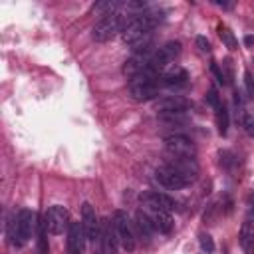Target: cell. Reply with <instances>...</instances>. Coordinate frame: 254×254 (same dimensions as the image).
<instances>
[{
    "label": "cell",
    "mask_w": 254,
    "mask_h": 254,
    "mask_svg": "<svg viewBox=\"0 0 254 254\" xmlns=\"http://www.w3.org/2000/svg\"><path fill=\"white\" fill-rule=\"evenodd\" d=\"M161 20H163V16L157 14V12H141V14H135V16H131V18H127L125 28H123V32H121L123 42L129 44V46H133L135 42H139V40L151 36L153 28H155Z\"/></svg>",
    "instance_id": "cell-1"
},
{
    "label": "cell",
    "mask_w": 254,
    "mask_h": 254,
    "mask_svg": "<svg viewBox=\"0 0 254 254\" xmlns=\"http://www.w3.org/2000/svg\"><path fill=\"white\" fill-rule=\"evenodd\" d=\"M36 228H38V214L30 208H22L18 210V214L14 212L12 218L8 220V238L14 246H24Z\"/></svg>",
    "instance_id": "cell-2"
},
{
    "label": "cell",
    "mask_w": 254,
    "mask_h": 254,
    "mask_svg": "<svg viewBox=\"0 0 254 254\" xmlns=\"http://www.w3.org/2000/svg\"><path fill=\"white\" fill-rule=\"evenodd\" d=\"M159 73L151 67L129 77V93L135 101H149L159 93Z\"/></svg>",
    "instance_id": "cell-3"
},
{
    "label": "cell",
    "mask_w": 254,
    "mask_h": 254,
    "mask_svg": "<svg viewBox=\"0 0 254 254\" xmlns=\"http://www.w3.org/2000/svg\"><path fill=\"white\" fill-rule=\"evenodd\" d=\"M125 22H127V16H123L121 12L107 14V16H103V18L93 26L91 36H93L95 42H107V40L115 38L119 32H123Z\"/></svg>",
    "instance_id": "cell-4"
},
{
    "label": "cell",
    "mask_w": 254,
    "mask_h": 254,
    "mask_svg": "<svg viewBox=\"0 0 254 254\" xmlns=\"http://www.w3.org/2000/svg\"><path fill=\"white\" fill-rule=\"evenodd\" d=\"M111 222H113V226H115V232H117V238H119V244L123 246V250L133 252V250H135V238H137V236H135V230H133V224H131L127 212L115 210Z\"/></svg>",
    "instance_id": "cell-5"
},
{
    "label": "cell",
    "mask_w": 254,
    "mask_h": 254,
    "mask_svg": "<svg viewBox=\"0 0 254 254\" xmlns=\"http://www.w3.org/2000/svg\"><path fill=\"white\" fill-rule=\"evenodd\" d=\"M155 181L163 189H169V190H179V189H185V187H189L192 183L189 177H185L183 173H179L177 169H173L167 163L155 171Z\"/></svg>",
    "instance_id": "cell-6"
},
{
    "label": "cell",
    "mask_w": 254,
    "mask_h": 254,
    "mask_svg": "<svg viewBox=\"0 0 254 254\" xmlns=\"http://www.w3.org/2000/svg\"><path fill=\"white\" fill-rule=\"evenodd\" d=\"M81 224L87 234V240L93 242V246L101 252V220L95 214V208L89 202H83L81 206Z\"/></svg>",
    "instance_id": "cell-7"
},
{
    "label": "cell",
    "mask_w": 254,
    "mask_h": 254,
    "mask_svg": "<svg viewBox=\"0 0 254 254\" xmlns=\"http://www.w3.org/2000/svg\"><path fill=\"white\" fill-rule=\"evenodd\" d=\"M44 220H46L48 232L54 234V236L62 234V232L67 230L69 224H71V222H69V212H67L64 206H60V204L50 206V208L46 210V214H44Z\"/></svg>",
    "instance_id": "cell-8"
},
{
    "label": "cell",
    "mask_w": 254,
    "mask_h": 254,
    "mask_svg": "<svg viewBox=\"0 0 254 254\" xmlns=\"http://www.w3.org/2000/svg\"><path fill=\"white\" fill-rule=\"evenodd\" d=\"M179 54H181V42H175V40H173V42H167L163 48H159V50L153 54L149 67L159 73V71L165 69L169 64H173V62L179 58Z\"/></svg>",
    "instance_id": "cell-9"
},
{
    "label": "cell",
    "mask_w": 254,
    "mask_h": 254,
    "mask_svg": "<svg viewBox=\"0 0 254 254\" xmlns=\"http://www.w3.org/2000/svg\"><path fill=\"white\" fill-rule=\"evenodd\" d=\"M165 149H167L169 157H190V159H194V155H196L194 143L185 135L167 137L165 139Z\"/></svg>",
    "instance_id": "cell-10"
},
{
    "label": "cell",
    "mask_w": 254,
    "mask_h": 254,
    "mask_svg": "<svg viewBox=\"0 0 254 254\" xmlns=\"http://www.w3.org/2000/svg\"><path fill=\"white\" fill-rule=\"evenodd\" d=\"M141 202L145 206H149L151 210H163V212H173L177 208V202L173 196H169L167 192H161V190H147L143 192L141 196Z\"/></svg>",
    "instance_id": "cell-11"
},
{
    "label": "cell",
    "mask_w": 254,
    "mask_h": 254,
    "mask_svg": "<svg viewBox=\"0 0 254 254\" xmlns=\"http://www.w3.org/2000/svg\"><path fill=\"white\" fill-rule=\"evenodd\" d=\"M85 240H87V234L83 230V224L81 222H71L69 228H67V252L69 254H83Z\"/></svg>",
    "instance_id": "cell-12"
},
{
    "label": "cell",
    "mask_w": 254,
    "mask_h": 254,
    "mask_svg": "<svg viewBox=\"0 0 254 254\" xmlns=\"http://www.w3.org/2000/svg\"><path fill=\"white\" fill-rule=\"evenodd\" d=\"M119 238L115 232V226L109 218L101 220V254H117Z\"/></svg>",
    "instance_id": "cell-13"
},
{
    "label": "cell",
    "mask_w": 254,
    "mask_h": 254,
    "mask_svg": "<svg viewBox=\"0 0 254 254\" xmlns=\"http://www.w3.org/2000/svg\"><path fill=\"white\" fill-rule=\"evenodd\" d=\"M189 107H190V101L181 95H167L155 101V109L159 113H179V111H187Z\"/></svg>",
    "instance_id": "cell-14"
},
{
    "label": "cell",
    "mask_w": 254,
    "mask_h": 254,
    "mask_svg": "<svg viewBox=\"0 0 254 254\" xmlns=\"http://www.w3.org/2000/svg\"><path fill=\"white\" fill-rule=\"evenodd\" d=\"M161 79H163V83L169 85V87H183V85H187V81H189V73H187L181 65H173V67H169V69L161 75Z\"/></svg>",
    "instance_id": "cell-15"
},
{
    "label": "cell",
    "mask_w": 254,
    "mask_h": 254,
    "mask_svg": "<svg viewBox=\"0 0 254 254\" xmlns=\"http://www.w3.org/2000/svg\"><path fill=\"white\" fill-rule=\"evenodd\" d=\"M240 246L246 254H254V222L244 220L240 226Z\"/></svg>",
    "instance_id": "cell-16"
},
{
    "label": "cell",
    "mask_w": 254,
    "mask_h": 254,
    "mask_svg": "<svg viewBox=\"0 0 254 254\" xmlns=\"http://www.w3.org/2000/svg\"><path fill=\"white\" fill-rule=\"evenodd\" d=\"M151 222H153V228L163 232V234H169L173 230V218H171V212H163V210H153L151 212Z\"/></svg>",
    "instance_id": "cell-17"
},
{
    "label": "cell",
    "mask_w": 254,
    "mask_h": 254,
    "mask_svg": "<svg viewBox=\"0 0 254 254\" xmlns=\"http://www.w3.org/2000/svg\"><path fill=\"white\" fill-rule=\"evenodd\" d=\"M135 220H137V222H135V226H137V232H139V236L149 240V238H151V232L155 230V228H153V222H151V218H149L145 212H141V210H139V212L135 214Z\"/></svg>",
    "instance_id": "cell-18"
},
{
    "label": "cell",
    "mask_w": 254,
    "mask_h": 254,
    "mask_svg": "<svg viewBox=\"0 0 254 254\" xmlns=\"http://www.w3.org/2000/svg\"><path fill=\"white\" fill-rule=\"evenodd\" d=\"M218 36H220V40H222V44L228 48V50H236V46H238V42H236V38H234V34H232V30L228 28V26H224V24H218Z\"/></svg>",
    "instance_id": "cell-19"
},
{
    "label": "cell",
    "mask_w": 254,
    "mask_h": 254,
    "mask_svg": "<svg viewBox=\"0 0 254 254\" xmlns=\"http://www.w3.org/2000/svg\"><path fill=\"white\" fill-rule=\"evenodd\" d=\"M46 230H48V226H46V220H40L38 222V252L40 254H48V238H46Z\"/></svg>",
    "instance_id": "cell-20"
},
{
    "label": "cell",
    "mask_w": 254,
    "mask_h": 254,
    "mask_svg": "<svg viewBox=\"0 0 254 254\" xmlns=\"http://www.w3.org/2000/svg\"><path fill=\"white\" fill-rule=\"evenodd\" d=\"M216 127H218L220 135H226V131H228V111H226L224 105H220L216 109Z\"/></svg>",
    "instance_id": "cell-21"
},
{
    "label": "cell",
    "mask_w": 254,
    "mask_h": 254,
    "mask_svg": "<svg viewBox=\"0 0 254 254\" xmlns=\"http://www.w3.org/2000/svg\"><path fill=\"white\" fill-rule=\"evenodd\" d=\"M198 244H200L202 252H206V254L214 252V242H212V236H210V234L200 232V234H198Z\"/></svg>",
    "instance_id": "cell-22"
},
{
    "label": "cell",
    "mask_w": 254,
    "mask_h": 254,
    "mask_svg": "<svg viewBox=\"0 0 254 254\" xmlns=\"http://www.w3.org/2000/svg\"><path fill=\"white\" fill-rule=\"evenodd\" d=\"M242 125H244V131H246V135L254 137V109H250V111H246V113H244Z\"/></svg>",
    "instance_id": "cell-23"
},
{
    "label": "cell",
    "mask_w": 254,
    "mask_h": 254,
    "mask_svg": "<svg viewBox=\"0 0 254 254\" xmlns=\"http://www.w3.org/2000/svg\"><path fill=\"white\" fill-rule=\"evenodd\" d=\"M244 87H246L248 97H254V77H252L250 69H246V71H244Z\"/></svg>",
    "instance_id": "cell-24"
},
{
    "label": "cell",
    "mask_w": 254,
    "mask_h": 254,
    "mask_svg": "<svg viewBox=\"0 0 254 254\" xmlns=\"http://www.w3.org/2000/svg\"><path fill=\"white\" fill-rule=\"evenodd\" d=\"M206 99H208V103L214 107V109H218L222 103H220V99H218V93H216V89L212 87L210 91H208V95H206Z\"/></svg>",
    "instance_id": "cell-25"
},
{
    "label": "cell",
    "mask_w": 254,
    "mask_h": 254,
    "mask_svg": "<svg viewBox=\"0 0 254 254\" xmlns=\"http://www.w3.org/2000/svg\"><path fill=\"white\" fill-rule=\"evenodd\" d=\"M196 46H198V50H200L202 54H208V52H210V42H208L204 36H198V38H196Z\"/></svg>",
    "instance_id": "cell-26"
},
{
    "label": "cell",
    "mask_w": 254,
    "mask_h": 254,
    "mask_svg": "<svg viewBox=\"0 0 254 254\" xmlns=\"http://www.w3.org/2000/svg\"><path fill=\"white\" fill-rule=\"evenodd\" d=\"M210 69H212V73H214V77H216V81H218V83H226V81H224V75H222V69L218 67V64H216V62H212V64H210Z\"/></svg>",
    "instance_id": "cell-27"
},
{
    "label": "cell",
    "mask_w": 254,
    "mask_h": 254,
    "mask_svg": "<svg viewBox=\"0 0 254 254\" xmlns=\"http://www.w3.org/2000/svg\"><path fill=\"white\" fill-rule=\"evenodd\" d=\"M254 218V192H250L248 196V220Z\"/></svg>",
    "instance_id": "cell-28"
},
{
    "label": "cell",
    "mask_w": 254,
    "mask_h": 254,
    "mask_svg": "<svg viewBox=\"0 0 254 254\" xmlns=\"http://www.w3.org/2000/svg\"><path fill=\"white\" fill-rule=\"evenodd\" d=\"M244 44H246V46H254V36H246V38H244Z\"/></svg>",
    "instance_id": "cell-29"
}]
</instances>
